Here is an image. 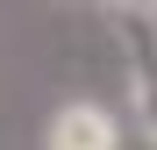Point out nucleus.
Masks as SVG:
<instances>
[{"mask_svg":"<svg viewBox=\"0 0 157 150\" xmlns=\"http://www.w3.org/2000/svg\"><path fill=\"white\" fill-rule=\"evenodd\" d=\"M121 21V43H128V107H136V129L157 143V29H143L150 7H107Z\"/></svg>","mask_w":157,"mask_h":150,"instance_id":"obj_1","label":"nucleus"},{"mask_svg":"<svg viewBox=\"0 0 157 150\" xmlns=\"http://www.w3.org/2000/svg\"><path fill=\"white\" fill-rule=\"evenodd\" d=\"M43 150H121V121L100 100H64L43 121Z\"/></svg>","mask_w":157,"mask_h":150,"instance_id":"obj_2","label":"nucleus"}]
</instances>
